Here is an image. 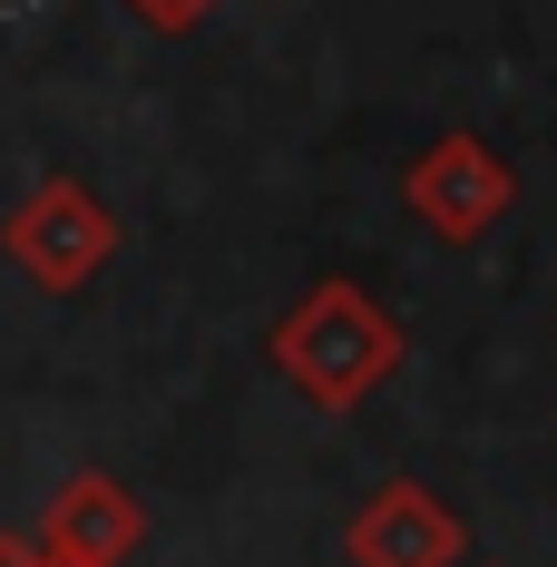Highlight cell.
I'll use <instances>...</instances> for the list:
<instances>
[{
	"label": "cell",
	"instance_id": "cell-1",
	"mask_svg": "<svg viewBox=\"0 0 557 567\" xmlns=\"http://www.w3.org/2000/svg\"><path fill=\"white\" fill-rule=\"evenodd\" d=\"M401 352H411L401 313H391L372 284H352V275H323L275 333H265V362L283 372V392L303 401V411H323V421L362 411V401L401 372Z\"/></svg>",
	"mask_w": 557,
	"mask_h": 567
},
{
	"label": "cell",
	"instance_id": "cell-2",
	"mask_svg": "<svg viewBox=\"0 0 557 567\" xmlns=\"http://www.w3.org/2000/svg\"><path fill=\"white\" fill-rule=\"evenodd\" d=\"M0 255L40 284V293H89V284L117 265V216H109L99 186H79V176H40V186L0 216Z\"/></svg>",
	"mask_w": 557,
	"mask_h": 567
},
{
	"label": "cell",
	"instance_id": "cell-3",
	"mask_svg": "<svg viewBox=\"0 0 557 567\" xmlns=\"http://www.w3.org/2000/svg\"><path fill=\"white\" fill-rule=\"evenodd\" d=\"M401 206L441 235V245H479V235H499V216L518 206V176H508V157L489 137H431V147L401 167Z\"/></svg>",
	"mask_w": 557,
	"mask_h": 567
},
{
	"label": "cell",
	"instance_id": "cell-4",
	"mask_svg": "<svg viewBox=\"0 0 557 567\" xmlns=\"http://www.w3.org/2000/svg\"><path fill=\"white\" fill-rule=\"evenodd\" d=\"M342 548H352V567H460L470 558V528H460L421 480H382V489L352 509Z\"/></svg>",
	"mask_w": 557,
	"mask_h": 567
},
{
	"label": "cell",
	"instance_id": "cell-5",
	"mask_svg": "<svg viewBox=\"0 0 557 567\" xmlns=\"http://www.w3.org/2000/svg\"><path fill=\"white\" fill-rule=\"evenodd\" d=\"M40 538H50V558H79V567H127L137 548H147V509H137V499H127L117 480L79 470V480H69V489L50 499Z\"/></svg>",
	"mask_w": 557,
	"mask_h": 567
},
{
	"label": "cell",
	"instance_id": "cell-6",
	"mask_svg": "<svg viewBox=\"0 0 557 567\" xmlns=\"http://www.w3.org/2000/svg\"><path fill=\"white\" fill-rule=\"evenodd\" d=\"M117 10H137L147 30H196V20H206L216 0H117Z\"/></svg>",
	"mask_w": 557,
	"mask_h": 567
},
{
	"label": "cell",
	"instance_id": "cell-7",
	"mask_svg": "<svg viewBox=\"0 0 557 567\" xmlns=\"http://www.w3.org/2000/svg\"><path fill=\"white\" fill-rule=\"evenodd\" d=\"M0 567H50V538H0Z\"/></svg>",
	"mask_w": 557,
	"mask_h": 567
},
{
	"label": "cell",
	"instance_id": "cell-8",
	"mask_svg": "<svg viewBox=\"0 0 557 567\" xmlns=\"http://www.w3.org/2000/svg\"><path fill=\"white\" fill-rule=\"evenodd\" d=\"M50 567H79V558H50Z\"/></svg>",
	"mask_w": 557,
	"mask_h": 567
}]
</instances>
